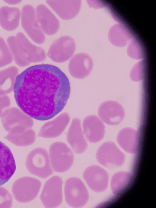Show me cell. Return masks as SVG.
<instances>
[{
  "label": "cell",
  "instance_id": "cell-1",
  "mask_svg": "<svg viewBox=\"0 0 156 208\" xmlns=\"http://www.w3.org/2000/svg\"><path fill=\"white\" fill-rule=\"evenodd\" d=\"M13 91L21 110L31 118L43 121L63 109L71 88L69 79L59 68L43 64L31 66L18 74Z\"/></svg>",
  "mask_w": 156,
  "mask_h": 208
},
{
  "label": "cell",
  "instance_id": "cell-2",
  "mask_svg": "<svg viewBox=\"0 0 156 208\" xmlns=\"http://www.w3.org/2000/svg\"><path fill=\"white\" fill-rule=\"evenodd\" d=\"M7 43L15 63L23 67L31 63L42 62L46 58L44 49L31 43L24 34L19 32L9 36Z\"/></svg>",
  "mask_w": 156,
  "mask_h": 208
},
{
  "label": "cell",
  "instance_id": "cell-3",
  "mask_svg": "<svg viewBox=\"0 0 156 208\" xmlns=\"http://www.w3.org/2000/svg\"><path fill=\"white\" fill-rule=\"evenodd\" d=\"M1 121L5 130L12 134L22 133L34 125L32 118L17 108H9L3 113Z\"/></svg>",
  "mask_w": 156,
  "mask_h": 208
},
{
  "label": "cell",
  "instance_id": "cell-4",
  "mask_svg": "<svg viewBox=\"0 0 156 208\" xmlns=\"http://www.w3.org/2000/svg\"><path fill=\"white\" fill-rule=\"evenodd\" d=\"M26 166L32 174L45 178L53 173L49 154L44 148L37 147L32 150L27 156Z\"/></svg>",
  "mask_w": 156,
  "mask_h": 208
},
{
  "label": "cell",
  "instance_id": "cell-5",
  "mask_svg": "<svg viewBox=\"0 0 156 208\" xmlns=\"http://www.w3.org/2000/svg\"><path fill=\"white\" fill-rule=\"evenodd\" d=\"M49 157L52 167L54 171L63 173L72 166L74 156L72 150L65 143L56 142L49 148Z\"/></svg>",
  "mask_w": 156,
  "mask_h": 208
},
{
  "label": "cell",
  "instance_id": "cell-6",
  "mask_svg": "<svg viewBox=\"0 0 156 208\" xmlns=\"http://www.w3.org/2000/svg\"><path fill=\"white\" fill-rule=\"evenodd\" d=\"M64 193L66 201L73 208H80L87 203L89 197L88 191L81 180L71 177L66 181Z\"/></svg>",
  "mask_w": 156,
  "mask_h": 208
},
{
  "label": "cell",
  "instance_id": "cell-7",
  "mask_svg": "<svg viewBox=\"0 0 156 208\" xmlns=\"http://www.w3.org/2000/svg\"><path fill=\"white\" fill-rule=\"evenodd\" d=\"M41 185L37 179L24 177L17 179L13 183L12 191L15 199L21 203H26L34 200L37 196Z\"/></svg>",
  "mask_w": 156,
  "mask_h": 208
},
{
  "label": "cell",
  "instance_id": "cell-8",
  "mask_svg": "<svg viewBox=\"0 0 156 208\" xmlns=\"http://www.w3.org/2000/svg\"><path fill=\"white\" fill-rule=\"evenodd\" d=\"M21 12V24L24 30L34 42L39 44L43 43L45 37L37 21L35 9L27 4L23 7Z\"/></svg>",
  "mask_w": 156,
  "mask_h": 208
},
{
  "label": "cell",
  "instance_id": "cell-9",
  "mask_svg": "<svg viewBox=\"0 0 156 208\" xmlns=\"http://www.w3.org/2000/svg\"><path fill=\"white\" fill-rule=\"evenodd\" d=\"M62 178L53 176L45 182L40 196V199L45 208H55L59 206L63 199Z\"/></svg>",
  "mask_w": 156,
  "mask_h": 208
},
{
  "label": "cell",
  "instance_id": "cell-10",
  "mask_svg": "<svg viewBox=\"0 0 156 208\" xmlns=\"http://www.w3.org/2000/svg\"><path fill=\"white\" fill-rule=\"evenodd\" d=\"M98 162L104 167L109 169L118 167L124 163V154L112 142H106L101 145L96 153Z\"/></svg>",
  "mask_w": 156,
  "mask_h": 208
},
{
  "label": "cell",
  "instance_id": "cell-11",
  "mask_svg": "<svg viewBox=\"0 0 156 208\" xmlns=\"http://www.w3.org/2000/svg\"><path fill=\"white\" fill-rule=\"evenodd\" d=\"M76 48L75 42L71 37L62 36L50 45L47 56L53 61L62 63L71 58Z\"/></svg>",
  "mask_w": 156,
  "mask_h": 208
},
{
  "label": "cell",
  "instance_id": "cell-12",
  "mask_svg": "<svg viewBox=\"0 0 156 208\" xmlns=\"http://www.w3.org/2000/svg\"><path fill=\"white\" fill-rule=\"evenodd\" d=\"M83 176L89 188L94 192H103L108 187V174L98 165H93L87 167L84 171Z\"/></svg>",
  "mask_w": 156,
  "mask_h": 208
},
{
  "label": "cell",
  "instance_id": "cell-13",
  "mask_svg": "<svg viewBox=\"0 0 156 208\" xmlns=\"http://www.w3.org/2000/svg\"><path fill=\"white\" fill-rule=\"evenodd\" d=\"M98 115L106 124L115 125L120 124L123 120L125 112L122 106L114 101H107L102 103L98 110Z\"/></svg>",
  "mask_w": 156,
  "mask_h": 208
},
{
  "label": "cell",
  "instance_id": "cell-14",
  "mask_svg": "<svg viewBox=\"0 0 156 208\" xmlns=\"http://www.w3.org/2000/svg\"><path fill=\"white\" fill-rule=\"evenodd\" d=\"M93 62L91 58L84 53H79L73 56L68 64V70L73 77L83 79L90 74L92 70Z\"/></svg>",
  "mask_w": 156,
  "mask_h": 208
},
{
  "label": "cell",
  "instance_id": "cell-15",
  "mask_svg": "<svg viewBox=\"0 0 156 208\" xmlns=\"http://www.w3.org/2000/svg\"><path fill=\"white\" fill-rule=\"evenodd\" d=\"M36 17L44 34L51 35L58 30L60 23L58 20L45 5H38L35 9Z\"/></svg>",
  "mask_w": 156,
  "mask_h": 208
},
{
  "label": "cell",
  "instance_id": "cell-16",
  "mask_svg": "<svg viewBox=\"0 0 156 208\" xmlns=\"http://www.w3.org/2000/svg\"><path fill=\"white\" fill-rule=\"evenodd\" d=\"M16 168L15 160L10 149L0 141V186L10 179Z\"/></svg>",
  "mask_w": 156,
  "mask_h": 208
},
{
  "label": "cell",
  "instance_id": "cell-17",
  "mask_svg": "<svg viewBox=\"0 0 156 208\" xmlns=\"http://www.w3.org/2000/svg\"><path fill=\"white\" fill-rule=\"evenodd\" d=\"M66 140L76 154L82 153L87 149V144L84 137L80 120L79 118L73 119L67 134Z\"/></svg>",
  "mask_w": 156,
  "mask_h": 208
},
{
  "label": "cell",
  "instance_id": "cell-18",
  "mask_svg": "<svg viewBox=\"0 0 156 208\" xmlns=\"http://www.w3.org/2000/svg\"><path fill=\"white\" fill-rule=\"evenodd\" d=\"M70 117L67 113H63L53 120L44 124L41 127L38 136L46 138L58 137L63 132L69 122Z\"/></svg>",
  "mask_w": 156,
  "mask_h": 208
},
{
  "label": "cell",
  "instance_id": "cell-19",
  "mask_svg": "<svg viewBox=\"0 0 156 208\" xmlns=\"http://www.w3.org/2000/svg\"><path fill=\"white\" fill-rule=\"evenodd\" d=\"M82 126L83 134L90 142L96 143L103 138L105 126L96 116L90 115L86 117L83 120Z\"/></svg>",
  "mask_w": 156,
  "mask_h": 208
},
{
  "label": "cell",
  "instance_id": "cell-20",
  "mask_svg": "<svg viewBox=\"0 0 156 208\" xmlns=\"http://www.w3.org/2000/svg\"><path fill=\"white\" fill-rule=\"evenodd\" d=\"M46 2L64 20H70L76 16L81 6L80 0H47Z\"/></svg>",
  "mask_w": 156,
  "mask_h": 208
},
{
  "label": "cell",
  "instance_id": "cell-21",
  "mask_svg": "<svg viewBox=\"0 0 156 208\" xmlns=\"http://www.w3.org/2000/svg\"><path fill=\"white\" fill-rule=\"evenodd\" d=\"M21 12L16 7L4 6L0 8V25L4 29L12 31L18 27Z\"/></svg>",
  "mask_w": 156,
  "mask_h": 208
},
{
  "label": "cell",
  "instance_id": "cell-22",
  "mask_svg": "<svg viewBox=\"0 0 156 208\" xmlns=\"http://www.w3.org/2000/svg\"><path fill=\"white\" fill-rule=\"evenodd\" d=\"M138 132L130 127H126L119 132L117 136V142L125 151L134 154L136 150Z\"/></svg>",
  "mask_w": 156,
  "mask_h": 208
},
{
  "label": "cell",
  "instance_id": "cell-23",
  "mask_svg": "<svg viewBox=\"0 0 156 208\" xmlns=\"http://www.w3.org/2000/svg\"><path fill=\"white\" fill-rule=\"evenodd\" d=\"M19 70L12 66L0 71V95H7L13 90Z\"/></svg>",
  "mask_w": 156,
  "mask_h": 208
},
{
  "label": "cell",
  "instance_id": "cell-24",
  "mask_svg": "<svg viewBox=\"0 0 156 208\" xmlns=\"http://www.w3.org/2000/svg\"><path fill=\"white\" fill-rule=\"evenodd\" d=\"M4 138L16 146H27L33 144L36 140L34 131L31 128L27 129L22 133L16 134H8Z\"/></svg>",
  "mask_w": 156,
  "mask_h": 208
},
{
  "label": "cell",
  "instance_id": "cell-25",
  "mask_svg": "<svg viewBox=\"0 0 156 208\" xmlns=\"http://www.w3.org/2000/svg\"><path fill=\"white\" fill-rule=\"evenodd\" d=\"M131 176L129 173L124 171L114 174L111 181V188L113 193L115 195L119 193L128 184Z\"/></svg>",
  "mask_w": 156,
  "mask_h": 208
},
{
  "label": "cell",
  "instance_id": "cell-26",
  "mask_svg": "<svg viewBox=\"0 0 156 208\" xmlns=\"http://www.w3.org/2000/svg\"><path fill=\"white\" fill-rule=\"evenodd\" d=\"M13 59L7 43L0 37V68L11 63Z\"/></svg>",
  "mask_w": 156,
  "mask_h": 208
},
{
  "label": "cell",
  "instance_id": "cell-27",
  "mask_svg": "<svg viewBox=\"0 0 156 208\" xmlns=\"http://www.w3.org/2000/svg\"><path fill=\"white\" fill-rule=\"evenodd\" d=\"M12 196L5 188L0 186V208H10L12 205Z\"/></svg>",
  "mask_w": 156,
  "mask_h": 208
},
{
  "label": "cell",
  "instance_id": "cell-28",
  "mask_svg": "<svg viewBox=\"0 0 156 208\" xmlns=\"http://www.w3.org/2000/svg\"><path fill=\"white\" fill-rule=\"evenodd\" d=\"M10 105V99L8 96L0 95V117L3 112L9 107Z\"/></svg>",
  "mask_w": 156,
  "mask_h": 208
}]
</instances>
